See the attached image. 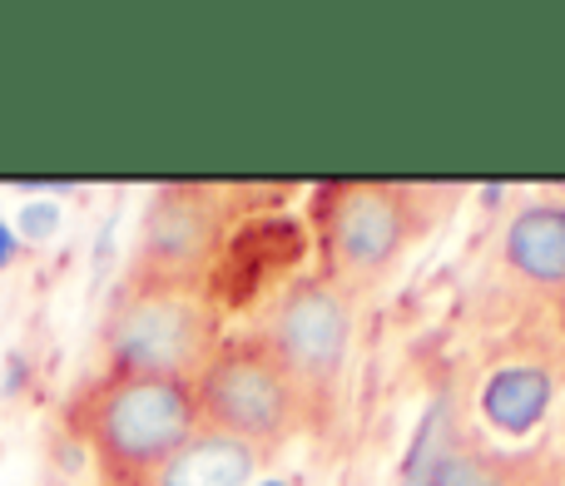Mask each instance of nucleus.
<instances>
[{"instance_id": "1", "label": "nucleus", "mask_w": 565, "mask_h": 486, "mask_svg": "<svg viewBox=\"0 0 565 486\" xmlns=\"http://www.w3.org/2000/svg\"><path fill=\"white\" fill-rule=\"evenodd\" d=\"M95 442L115 467L159 472L189 437H194V398L179 378L125 372L109 378L89 412Z\"/></svg>"}, {"instance_id": "2", "label": "nucleus", "mask_w": 565, "mask_h": 486, "mask_svg": "<svg viewBox=\"0 0 565 486\" xmlns=\"http://www.w3.org/2000/svg\"><path fill=\"white\" fill-rule=\"evenodd\" d=\"M199 408L228 437H274L292 412V372L278 362V352L234 348L209 362Z\"/></svg>"}, {"instance_id": "3", "label": "nucleus", "mask_w": 565, "mask_h": 486, "mask_svg": "<svg viewBox=\"0 0 565 486\" xmlns=\"http://www.w3.org/2000/svg\"><path fill=\"white\" fill-rule=\"evenodd\" d=\"M209 338V318L179 293H139L109 323V352L125 372H154L179 378L189 362H199Z\"/></svg>"}, {"instance_id": "4", "label": "nucleus", "mask_w": 565, "mask_h": 486, "mask_svg": "<svg viewBox=\"0 0 565 486\" xmlns=\"http://www.w3.org/2000/svg\"><path fill=\"white\" fill-rule=\"evenodd\" d=\"M348 303L322 283L288 293L282 308L274 313V352L298 378H332L342 352H348Z\"/></svg>"}, {"instance_id": "5", "label": "nucleus", "mask_w": 565, "mask_h": 486, "mask_svg": "<svg viewBox=\"0 0 565 486\" xmlns=\"http://www.w3.org/2000/svg\"><path fill=\"white\" fill-rule=\"evenodd\" d=\"M402 204L382 189H362V194H348L332 219V239H338V253L352 263V268H377L397 253L402 243Z\"/></svg>"}, {"instance_id": "6", "label": "nucleus", "mask_w": 565, "mask_h": 486, "mask_svg": "<svg viewBox=\"0 0 565 486\" xmlns=\"http://www.w3.org/2000/svg\"><path fill=\"white\" fill-rule=\"evenodd\" d=\"M254 477V447L228 432L189 437L174 457L159 467V486H244Z\"/></svg>"}, {"instance_id": "7", "label": "nucleus", "mask_w": 565, "mask_h": 486, "mask_svg": "<svg viewBox=\"0 0 565 486\" xmlns=\"http://www.w3.org/2000/svg\"><path fill=\"white\" fill-rule=\"evenodd\" d=\"M507 258L536 283H565V209H526L507 229Z\"/></svg>"}, {"instance_id": "8", "label": "nucleus", "mask_w": 565, "mask_h": 486, "mask_svg": "<svg viewBox=\"0 0 565 486\" xmlns=\"http://www.w3.org/2000/svg\"><path fill=\"white\" fill-rule=\"evenodd\" d=\"M491 427H501L507 437H526L551 408V378L541 368H501L481 392Z\"/></svg>"}, {"instance_id": "9", "label": "nucleus", "mask_w": 565, "mask_h": 486, "mask_svg": "<svg viewBox=\"0 0 565 486\" xmlns=\"http://www.w3.org/2000/svg\"><path fill=\"white\" fill-rule=\"evenodd\" d=\"M441 427H447V402H437V408L427 412V422L417 427L412 457H407V467H402V486H431V472H437V462H441V442H437Z\"/></svg>"}, {"instance_id": "10", "label": "nucleus", "mask_w": 565, "mask_h": 486, "mask_svg": "<svg viewBox=\"0 0 565 486\" xmlns=\"http://www.w3.org/2000/svg\"><path fill=\"white\" fill-rule=\"evenodd\" d=\"M431 486H507V482L481 457H441L437 472H431Z\"/></svg>"}, {"instance_id": "11", "label": "nucleus", "mask_w": 565, "mask_h": 486, "mask_svg": "<svg viewBox=\"0 0 565 486\" xmlns=\"http://www.w3.org/2000/svg\"><path fill=\"white\" fill-rule=\"evenodd\" d=\"M55 229H60V204H25V214H20V234L45 243Z\"/></svg>"}, {"instance_id": "12", "label": "nucleus", "mask_w": 565, "mask_h": 486, "mask_svg": "<svg viewBox=\"0 0 565 486\" xmlns=\"http://www.w3.org/2000/svg\"><path fill=\"white\" fill-rule=\"evenodd\" d=\"M15 249H20V243H15V229L0 219V268H10V263H15Z\"/></svg>"}, {"instance_id": "13", "label": "nucleus", "mask_w": 565, "mask_h": 486, "mask_svg": "<svg viewBox=\"0 0 565 486\" xmlns=\"http://www.w3.org/2000/svg\"><path fill=\"white\" fill-rule=\"evenodd\" d=\"M258 486H288V482H258Z\"/></svg>"}]
</instances>
